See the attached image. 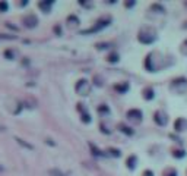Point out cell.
I'll return each mask as SVG.
<instances>
[{
    "mask_svg": "<svg viewBox=\"0 0 187 176\" xmlns=\"http://www.w3.org/2000/svg\"><path fill=\"white\" fill-rule=\"evenodd\" d=\"M155 38H156V32H155V30H152V28H143V30L139 32V41H140V43L150 44Z\"/></svg>",
    "mask_w": 187,
    "mask_h": 176,
    "instance_id": "obj_1",
    "label": "cell"
},
{
    "mask_svg": "<svg viewBox=\"0 0 187 176\" xmlns=\"http://www.w3.org/2000/svg\"><path fill=\"white\" fill-rule=\"evenodd\" d=\"M75 89L79 95H88L89 91H91V85H89V82L86 79H80V81H77Z\"/></svg>",
    "mask_w": 187,
    "mask_h": 176,
    "instance_id": "obj_2",
    "label": "cell"
},
{
    "mask_svg": "<svg viewBox=\"0 0 187 176\" xmlns=\"http://www.w3.org/2000/svg\"><path fill=\"white\" fill-rule=\"evenodd\" d=\"M108 22H110V18H107V19H100L94 28H91V30H85V31H82V34H91V32H97V31H100L101 28L107 27V25H108Z\"/></svg>",
    "mask_w": 187,
    "mask_h": 176,
    "instance_id": "obj_3",
    "label": "cell"
},
{
    "mask_svg": "<svg viewBox=\"0 0 187 176\" xmlns=\"http://www.w3.org/2000/svg\"><path fill=\"white\" fill-rule=\"evenodd\" d=\"M153 119H155V122H156L158 125H161V126H165V125H167V122H168L167 115H165L164 112H156Z\"/></svg>",
    "mask_w": 187,
    "mask_h": 176,
    "instance_id": "obj_4",
    "label": "cell"
},
{
    "mask_svg": "<svg viewBox=\"0 0 187 176\" xmlns=\"http://www.w3.org/2000/svg\"><path fill=\"white\" fill-rule=\"evenodd\" d=\"M37 22H38V19H37L35 15H28V16L24 18V24H25L28 28H34V27L37 25Z\"/></svg>",
    "mask_w": 187,
    "mask_h": 176,
    "instance_id": "obj_5",
    "label": "cell"
},
{
    "mask_svg": "<svg viewBox=\"0 0 187 176\" xmlns=\"http://www.w3.org/2000/svg\"><path fill=\"white\" fill-rule=\"evenodd\" d=\"M174 128H176V131L177 132H181V131H186L187 129V120L186 119H177L176 120V123H174Z\"/></svg>",
    "mask_w": 187,
    "mask_h": 176,
    "instance_id": "obj_6",
    "label": "cell"
},
{
    "mask_svg": "<svg viewBox=\"0 0 187 176\" xmlns=\"http://www.w3.org/2000/svg\"><path fill=\"white\" fill-rule=\"evenodd\" d=\"M127 118L129 119H132V120H140L142 119V112L140 110H136V109H133V110H129L127 112Z\"/></svg>",
    "mask_w": 187,
    "mask_h": 176,
    "instance_id": "obj_7",
    "label": "cell"
},
{
    "mask_svg": "<svg viewBox=\"0 0 187 176\" xmlns=\"http://www.w3.org/2000/svg\"><path fill=\"white\" fill-rule=\"evenodd\" d=\"M136 163H138V159H136L135 156H130V157L127 159V167H129V169H135V167H136Z\"/></svg>",
    "mask_w": 187,
    "mask_h": 176,
    "instance_id": "obj_8",
    "label": "cell"
},
{
    "mask_svg": "<svg viewBox=\"0 0 187 176\" xmlns=\"http://www.w3.org/2000/svg\"><path fill=\"white\" fill-rule=\"evenodd\" d=\"M143 98H146V100L153 98V89H152V88H146V89H143Z\"/></svg>",
    "mask_w": 187,
    "mask_h": 176,
    "instance_id": "obj_9",
    "label": "cell"
},
{
    "mask_svg": "<svg viewBox=\"0 0 187 176\" xmlns=\"http://www.w3.org/2000/svg\"><path fill=\"white\" fill-rule=\"evenodd\" d=\"M53 4V1H41L38 6L42 9V10H45V12H48V9H50V6Z\"/></svg>",
    "mask_w": 187,
    "mask_h": 176,
    "instance_id": "obj_10",
    "label": "cell"
},
{
    "mask_svg": "<svg viewBox=\"0 0 187 176\" xmlns=\"http://www.w3.org/2000/svg\"><path fill=\"white\" fill-rule=\"evenodd\" d=\"M173 156L177 157V159H181V157H184V151H181V150H176V151L173 153Z\"/></svg>",
    "mask_w": 187,
    "mask_h": 176,
    "instance_id": "obj_11",
    "label": "cell"
},
{
    "mask_svg": "<svg viewBox=\"0 0 187 176\" xmlns=\"http://www.w3.org/2000/svg\"><path fill=\"white\" fill-rule=\"evenodd\" d=\"M120 129L124 132V133H127V135H132V133H133V131H132L130 128H127V126H124V125H120Z\"/></svg>",
    "mask_w": 187,
    "mask_h": 176,
    "instance_id": "obj_12",
    "label": "cell"
},
{
    "mask_svg": "<svg viewBox=\"0 0 187 176\" xmlns=\"http://www.w3.org/2000/svg\"><path fill=\"white\" fill-rule=\"evenodd\" d=\"M127 88H129L127 84H123V85H115V89H117V91H121V92L127 91Z\"/></svg>",
    "mask_w": 187,
    "mask_h": 176,
    "instance_id": "obj_13",
    "label": "cell"
},
{
    "mask_svg": "<svg viewBox=\"0 0 187 176\" xmlns=\"http://www.w3.org/2000/svg\"><path fill=\"white\" fill-rule=\"evenodd\" d=\"M15 35H6V34H0V41L1 40H15Z\"/></svg>",
    "mask_w": 187,
    "mask_h": 176,
    "instance_id": "obj_14",
    "label": "cell"
},
{
    "mask_svg": "<svg viewBox=\"0 0 187 176\" xmlns=\"http://www.w3.org/2000/svg\"><path fill=\"white\" fill-rule=\"evenodd\" d=\"M4 56H6L7 59H13V56H15V51H13V50H6V51H4Z\"/></svg>",
    "mask_w": 187,
    "mask_h": 176,
    "instance_id": "obj_15",
    "label": "cell"
},
{
    "mask_svg": "<svg viewBox=\"0 0 187 176\" xmlns=\"http://www.w3.org/2000/svg\"><path fill=\"white\" fill-rule=\"evenodd\" d=\"M117 60H118V54L117 53H112V54L108 56V62H117Z\"/></svg>",
    "mask_w": 187,
    "mask_h": 176,
    "instance_id": "obj_16",
    "label": "cell"
},
{
    "mask_svg": "<svg viewBox=\"0 0 187 176\" xmlns=\"http://www.w3.org/2000/svg\"><path fill=\"white\" fill-rule=\"evenodd\" d=\"M108 153H110L111 156H114V157H120V151H118V150H114V148H110V150H108Z\"/></svg>",
    "mask_w": 187,
    "mask_h": 176,
    "instance_id": "obj_17",
    "label": "cell"
},
{
    "mask_svg": "<svg viewBox=\"0 0 187 176\" xmlns=\"http://www.w3.org/2000/svg\"><path fill=\"white\" fill-rule=\"evenodd\" d=\"M0 10H1V12L7 10V3H6V1H0Z\"/></svg>",
    "mask_w": 187,
    "mask_h": 176,
    "instance_id": "obj_18",
    "label": "cell"
},
{
    "mask_svg": "<svg viewBox=\"0 0 187 176\" xmlns=\"http://www.w3.org/2000/svg\"><path fill=\"white\" fill-rule=\"evenodd\" d=\"M82 120L88 123V122L91 120V118H89V115H86V113H83V115H82Z\"/></svg>",
    "mask_w": 187,
    "mask_h": 176,
    "instance_id": "obj_19",
    "label": "cell"
},
{
    "mask_svg": "<svg viewBox=\"0 0 187 176\" xmlns=\"http://www.w3.org/2000/svg\"><path fill=\"white\" fill-rule=\"evenodd\" d=\"M16 141L21 144V145H25V147H28V148H32V145H29V144H27V142H24L22 139H19V138H16Z\"/></svg>",
    "mask_w": 187,
    "mask_h": 176,
    "instance_id": "obj_20",
    "label": "cell"
},
{
    "mask_svg": "<svg viewBox=\"0 0 187 176\" xmlns=\"http://www.w3.org/2000/svg\"><path fill=\"white\" fill-rule=\"evenodd\" d=\"M168 176H177V173H176V170H168V173H167Z\"/></svg>",
    "mask_w": 187,
    "mask_h": 176,
    "instance_id": "obj_21",
    "label": "cell"
},
{
    "mask_svg": "<svg viewBox=\"0 0 187 176\" xmlns=\"http://www.w3.org/2000/svg\"><path fill=\"white\" fill-rule=\"evenodd\" d=\"M143 176H153V173L150 170H146V172H143Z\"/></svg>",
    "mask_w": 187,
    "mask_h": 176,
    "instance_id": "obj_22",
    "label": "cell"
}]
</instances>
